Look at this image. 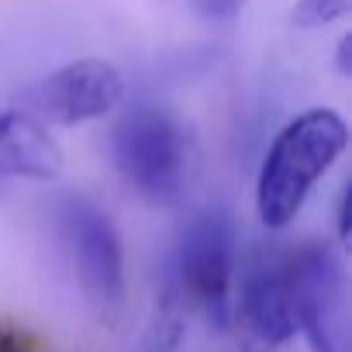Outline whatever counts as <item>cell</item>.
<instances>
[{"instance_id":"1","label":"cell","mask_w":352,"mask_h":352,"mask_svg":"<svg viewBox=\"0 0 352 352\" xmlns=\"http://www.w3.org/2000/svg\"><path fill=\"white\" fill-rule=\"evenodd\" d=\"M345 142L349 128L331 107H314L276 135L256 184V208L266 228H287L297 218L311 187L345 152Z\"/></svg>"},{"instance_id":"2","label":"cell","mask_w":352,"mask_h":352,"mask_svg":"<svg viewBox=\"0 0 352 352\" xmlns=\"http://www.w3.org/2000/svg\"><path fill=\"white\" fill-rule=\"evenodd\" d=\"M114 162L124 180L148 201H176L197 166L194 138L166 107L142 104L114 128Z\"/></svg>"},{"instance_id":"3","label":"cell","mask_w":352,"mask_h":352,"mask_svg":"<svg viewBox=\"0 0 352 352\" xmlns=\"http://www.w3.org/2000/svg\"><path fill=\"white\" fill-rule=\"evenodd\" d=\"M297 328L307 335L314 352H349L345 318V276L328 245H304L287 263Z\"/></svg>"},{"instance_id":"4","label":"cell","mask_w":352,"mask_h":352,"mask_svg":"<svg viewBox=\"0 0 352 352\" xmlns=\"http://www.w3.org/2000/svg\"><path fill=\"white\" fill-rule=\"evenodd\" d=\"M124 97V80L118 66L104 59H76L49 73L38 87L25 90V114L52 124H83L114 111Z\"/></svg>"},{"instance_id":"5","label":"cell","mask_w":352,"mask_h":352,"mask_svg":"<svg viewBox=\"0 0 352 352\" xmlns=\"http://www.w3.org/2000/svg\"><path fill=\"white\" fill-rule=\"evenodd\" d=\"M63 221L87 297L94 300L97 311L111 314L124 297V256L114 225L107 221L104 211H97L87 201H69Z\"/></svg>"},{"instance_id":"6","label":"cell","mask_w":352,"mask_h":352,"mask_svg":"<svg viewBox=\"0 0 352 352\" xmlns=\"http://www.w3.org/2000/svg\"><path fill=\"white\" fill-rule=\"evenodd\" d=\"M239 328L252 352H273L297 335V307L287 266L256 263L239 294Z\"/></svg>"},{"instance_id":"7","label":"cell","mask_w":352,"mask_h":352,"mask_svg":"<svg viewBox=\"0 0 352 352\" xmlns=\"http://www.w3.org/2000/svg\"><path fill=\"white\" fill-rule=\"evenodd\" d=\"M232 273H235L232 239H228L225 221L218 218L197 221L184 239L180 276H184V290L190 294V300L221 324L232 318Z\"/></svg>"},{"instance_id":"8","label":"cell","mask_w":352,"mask_h":352,"mask_svg":"<svg viewBox=\"0 0 352 352\" xmlns=\"http://www.w3.org/2000/svg\"><path fill=\"white\" fill-rule=\"evenodd\" d=\"M63 173V148L49 128L25 111H0V176L56 180Z\"/></svg>"},{"instance_id":"9","label":"cell","mask_w":352,"mask_h":352,"mask_svg":"<svg viewBox=\"0 0 352 352\" xmlns=\"http://www.w3.org/2000/svg\"><path fill=\"white\" fill-rule=\"evenodd\" d=\"M349 11V0H297L294 8V25L300 28H321L338 21Z\"/></svg>"},{"instance_id":"10","label":"cell","mask_w":352,"mask_h":352,"mask_svg":"<svg viewBox=\"0 0 352 352\" xmlns=\"http://www.w3.org/2000/svg\"><path fill=\"white\" fill-rule=\"evenodd\" d=\"M194 4H197L208 18H232V14L242 8V0H194Z\"/></svg>"},{"instance_id":"11","label":"cell","mask_w":352,"mask_h":352,"mask_svg":"<svg viewBox=\"0 0 352 352\" xmlns=\"http://www.w3.org/2000/svg\"><path fill=\"white\" fill-rule=\"evenodd\" d=\"M349 187H345V194H342V204H338V239L342 242H349Z\"/></svg>"},{"instance_id":"12","label":"cell","mask_w":352,"mask_h":352,"mask_svg":"<svg viewBox=\"0 0 352 352\" xmlns=\"http://www.w3.org/2000/svg\"><path fill=\"white\" fill-rule=\"evenodd\" d=\"M349 49H352V38L345 35V38L338 42V73H342V76H349Z\"/></svg>"}]
</instances>
